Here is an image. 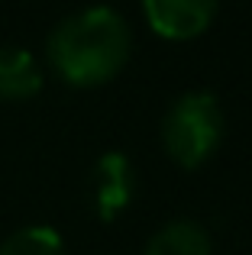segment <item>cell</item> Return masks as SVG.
I'll list each match as a JSON object with an SVG mask.
<instances>
[{
	"instance_id": "cell-1",
	"label": "cell",
	"mask_w": 252,
	"mask_h": 255,
	"mask_svg": "<svg viewBox=\"0 0 252 255\" xmlns=\"http://www.w3.org/2000/svg\"><path fill=\"white\" fill-rule=\"evenodd\" d=\"M132 32L110 6H88L52 29L45 55L49 65L71 87H101L126 68Z\"/></svg>"
},
{
	"instance_id": "cell-2",
	"label": "cell",
	"mask_w": 252,
	"mask_h": 255,
	"mask_svg": "<svg viewBox=\"0 0 252 255\" xmlns=\"http://www.w3.org/2000/svg\"><path fill=\"white\" fill-rule=\"evenodd\" d=\"M223 139V110L210 91H188L171 104L162 123L165 152L175 165L194 171L217 152Z\"/></svg>"
},
{
	"instance_id": "cell-3",
	"label": "cell",
	"mask_w": 252,
	"mask_h": 255,
	"mask_svg": "<svg viewBox=\"0 0 252 255\" xmlns=\"http://www.w3.org/2000/svg\"><path fill=\"white\" fill-rule=\"evenodd\" d=\"M220 0H142L145 23L168 42L197 39L217 16Z\"/></svg>"
},
{
	"instance_id": "cell-4",
	"label": "cell",
	"mask_w": 252,
	"mask_h": 255,
	"mask_svg": "<svg viewBox=\"0 0 252 255\" xmlns=\"http://www.w3.org/2000/svg\"><path fill=\"white\" fill-rule=\"evenodd\" d=\"M94 213L104 223H114L117 217L136 197V168L123 152H104L94 165Z\"/></svg>"
},
{
	"instance_id": "cell-5",
	"label": "cell",
	"mask_w": 252,
	"mask_h": 255,
	"mask_svg": "<svg viewBox=\"0 0 252 255\" xmlns=\"http://www.w3.org/2000/svg\"><path fill=\"white\" fill-rule=\"evenodd\" d=\"M42 91L36 55L19 45H0V100H29Z\"/></svg>"
},
{
	"instance_id": "cell-6",
	"label": "cell",
	"mask_w": 252,
	"mask_h": 255,
	"mask_svg": "<svg viewBox=\"0 0 252 255\" xmlns=\"http://www.w3.org/2000/svg\"><path fill=\"white\" fill-rule=\"evenodd\" d=\"M210 233L197 220H171L145 246V255H210Z\"/></svg>"
},
{
	"instance_id": "cell-7",
	"label": "cell",
	"mask_w": 252,
	"mask_h": 255,
	"mask_svg": "<svg viewBox=\"0 0 252 255\" xmlns=\"http://www.w3.org/2000/svg\"><path fill=\"white\" fill-rule=\"evenodd\" d=\"M0 255H65V243L55 226L32 223L10 233L0 243Z\"/></svg>"
}]
</instances>
